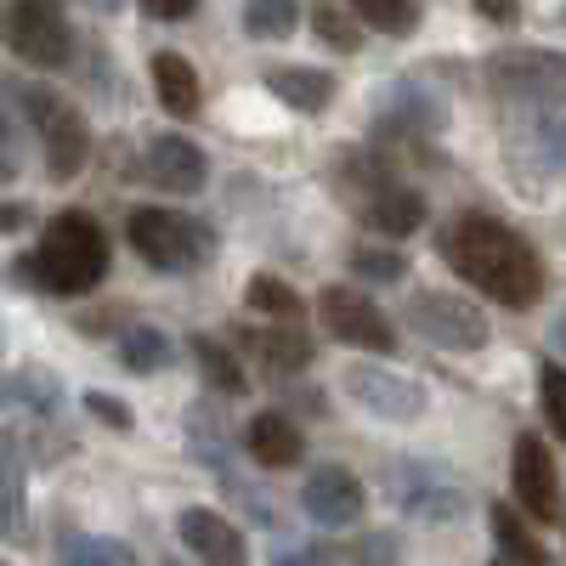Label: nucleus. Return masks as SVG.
Masks as SVG:
<instances>
[{"label":"nucleus","mask_w":566,"mask_h":566,"mask_svg":"<svg viewBox=\"0 0 566 566\" xmlns=\"http://www.w3.org/2000/svg\"><path fill=\"white\" fill-rule=\"evenodd\" d=\"M442 255H448V266L464 283H476V290L488 301H499V306L527 312L544 295V261H538V250L515 227H504L499 216H459L442 232Z\"/></svg>","instance_id":"obj_1"},{"label":"nucleus","mask_w":566,"mask_h":566,"mask_svg":"<svg viewBox=\"0 0 566 566\" xmlns=\"http://www.w3.org/2000/svg\"><path fill=\"white\" fill-rule=\"evenodd\" d=\"M103 277H108V239L97 216L85 210L52 216L34 255L12 261V283H29V290H45V295H91Z\"/></svg>","instance_id":"obj_2"},{"label":"nucleus","mask_w":566,"mask_h":566,"mask_svg":"<svg viewBox=\"0 0 566 566\" xmlns=\"http://www.w3.org/2000/svg\"><path fill=\"white\" fill-rule=\"evenodd\" d=\"M335 187H340V199L352 205V216L368 232L402 239V232H413L424 221V199L413 193L408 181H397L374 154H346L340 170H335Z\"/></svg>","instance_id":"obj_3"},{"label":"nucleus","mask_w":566,"mask_h":566,"mask_svg":"<svg viewBox=\"0 0 566 566\" xmlns=\"http://www.w3.org/2000/svg\"><path fill=\"white\" fill-rule=\"evenodd\" d=\"M125 239L130 250L159 266V272H199L216 255V227L187 216V210H165V205H142L125 221Z\"/></svg>","instance_id":"obj_4"},{"label":"nucleus","mask_w":566,"mask_h":566,"mask_svg":"<svg viewBox=\"0 0 566 566\" xmlns=\"http://www.w3.org/2000/svg\"><path fill=\"white\" fill-rule=\"evenodd\" d=\"M18 108L34 125L40 148H45V176L52 181H74L91 159V125L74 103H63V91L52 85H23L18 91Z\"/></svg>","instance_id":"obj_5"},{"label":"nucleus","mask_w":566,"mask_h":566,"mask_svg":"<svg viewBox=\"0 0 566 566\" xmlns=\"http://www.w3.org/2000/svg\"><path fill=\"white\" fill-rule=\"evenodd\" d=\"M0 40L29 69H63L74 57V23H69L63 0H7Z\"/></svg>","instance_id":"obj_6"},{"label":"nucleus","mask_w":566,"mask_h":566,"mask_svg":"<svg viewBox=\"0 0 566 566\" xmlns=\"http://www.w3.org/2000/svg\"><path fill=\"white\" fill-rule=\"evenodd\" d=\"M488 85L504 103H538V108H566V52L544 45H510L488 57Z\"/></svg>","instance_id":"obj_7"},{"label":"nucleus","mask_w":566,"mask_h":566,"mask_svg":"<svg viewBox=\"0 0 566 566\" xmlns=\"http://www.w3.org/2000/svg\"><path fill=\"white\" fill-rule=\"evenodd\" d=\"M402 317L419 328V340H431L437 352H482L488 346V317L470 306L464 295H408Z\"/></svg>","instance_id":"obj_8"},{"label":"nucleus","mask_w":566,"mask_h":566,"mask_svg":"<svg viewBox=\"0 0 566 566\" xmlns=\"http://www.w3.org/2000/svg\"><path fill=\"white\" fill-rule=\"evenodd\" d=\"M317 317L340 346H363V352H380V357L397 352V328L386 323V312L363 290H352V283H328V290L317 295Z\"/></svg>","instance_id":"obj_9"},{"label":"nucleus","mask_w":566,"mask_h":566,"mask_svg":"<svg viewBox=\"0 0 566 566\" xmlns=\"http://www.w3.org/2000/svg\"><path fill=\"white\" fill-rule=\"evenodd\" d=\"M340 386H346V397H352L363 413H374V419L408 424V419L424 413V386L408 380V374L380 368V363H352V368H340Z\"/></svg>","instance_id":"obj_10"},{"label":"nucleus","mask_w":566,"mask_h":566,"mask_svg":"<svg viewBox=\"0 0 566 566\" xmlns=\"http://www.w3.org/2000/svg\"><path fill=\"white\" fill-rule=\"evenodd\" d=\"M510 488L533 522H555L560 515V482H555V459L538 437H515L510 448Z\"/></svg>","instance_id":"obj_11"},{"label":"nucleus","mask_w":566,"mask_h":566,"mask_svg":"<svg viewBox=\"0 0 566 566\" xmlns=\"http://www.w3.org/2000/svg\"><path fill=\"white\" fill-rule=\"evenodd\" d=\"M176 538L181 549L193 555L199 566H250V549H244V533L227 522L221 510H181L176 515Z\"/></svg>","instance_id":"obj_12"},{"label":"nucleus","mask_w":566,"mask_h":566,"mask_svg":"<svg viewBox=\"0 0 566 566\" xmlns=\"http://www.w3.org/2000/svg\"><path fill=\"white\" fill-rule=\"evenodd\" d=\"M301 510L312 515L317 527H352L363 515V482L352 476L346 464H323L301 488Z\"/></svg>","instance_id":"obj_13"},{"label":"nucleus","mask_w":566,"mask_h":566,"mask_svg":"<svg viewBox=\"0 0 566 566\" xmlns=\"http://www.w3.org/2000/svg\"><path fill=\"white\" fill-rule=\"evenodd\" d=\"M142 170H148V181L165 187V193H199V187L210 181L205 148L187 142V136H154L148 154H142Z\"/></svg>","instance_id":"obj_14"},{"label":"nucleus","mask_w":566,"mask_h":566,"mask_svg":"<svg viewBox=\"0 0 566 566\" xmlns=\"http://www.w3.org/2000/svg\"><path fill=\"white\" fill-rule=\"evenodd\" d=\"M442 125H448V108L408 80H397L380 97V108H374V136H437Z\"/></svg>","instance_id":"obj_15"},{"label":"nucleus","mask_w":566,"mask_h":566,"mask_svg":"<svg viewBox=\"0 0 566 566\" xmlns=\"http://www.w3.org/2000/svg\"><path fill=\"white\" fill-rule=\"evenodd\" d=\"M244 453L261 464V470H290L306 459V437H301V424L283 413V408H266L244 424Z\"/></svg>","instance_id":"obj_16"},{"label":"nucleus","mask_w":566,"mask_h":566,"mask_svg":"<svg viewBox=\"0 0 566 566\" xmlns=\"http://www.w3.org/2000/svg\"><path fill=\"white\" fill-rule=\"evenodd\" d=\"M244 352L261 374H295L312 363V340L301 335V323H266V328H244Z\"/></svg>","instance_id":"obj_17"},{"label":"nucleus","mask_w":566,"mask_h":566,"mask_svg":"<svg viewBox=\"0 0 566 566\" xmlns=\"http://www.w3.org/2000/svg\"><path fill=\"white\" fill-rule=\"evenodd\" d=\"M154 91L170 119H193L205 108V91H199V69L187 63L181 52H154Z\"/></svg>","instance_id":"obj_18"},{"label":"nucleus","mask_w":566,"mask_h":566,"mask_svg":"<svg viewBox=\"0 0 566 566\" xmlns=\"http://www.w3.org/2000/svg\"><path fill=\"white\" fill-rule=\"evenodd\" d=\"M266 91L277 103H290L295 114H323L335 103V74L323 69H266Z\"/></svg>","instance_id":"obj_19"},{"label":"nucleus","mask_w":566,"mask_h":566,"mask_svg":"<svg viewBox=\"0 0 566 566\" xmlns=\"http://www.w3.org/2000/svg\"><path fill=\"white\" fill-rule=\"evenodd\" d=\"M23 504H29V464L23 442L12 431H0V538L23 527Z\"/></svg>","instance_id":"obj_20"},{"label":"nucleus","mask_w":566,"mask_h":566,"mask_svg":"<svg viewBox=\"0 0 566 566\" xmlns=\"http://www.w3.org/2000/svg\"><path fill=\"white\" fill-rule=\"evenodd\" d=\"M402 504L413 510V515H424V522H453V515L464 510V493L459 488H448V482H437L424 464H408L402 470Z\"/></svg>","instance_id":"obj_21"},{"label":"nucleus","mask_w":566,"mask_h":566,"mask_svg":"<svg viewBox=\"0 0 566 566\" xmlns=\"http://www.w3.org/2000/svg\"><path fill=\"white\" fill-rule=\"evenodd\" d=\"M170 357L176 352L165 340V328H154V323H136V328H125V335H119V363L130 374H159Z\"/></svg>","instance_id":"obj_22"},{"label":"nucleus","mask_w":566,"mask_h":566,"mask_svg":"<svg viewBox=\"0 0 566 566\" xmlns=\"http://www.w3.org/2000/svg\"><path fill=\"white\" fill-rule=\"evenodd\" d=\"M193 363H199V374H205V380L221 391V397H239L244 386H250V374H244V363L239 357H232L221 340H210V335H199L193 340Z\"/></svg>","instance_id":"obj_23"},{"label":"nucleus","mask_w":566,"mask_h":566,"mask_svg":"<svg viewBox=\"0 0 566 566\" xmlns=\"http://www.w3.org/2000/svg\"><path fill=\"white\" fill-rule=\"evenodd\" d=\"M493 538H499V549H504L515 566H549L544 544L527 533V522H522V515H515L510 504H493Z\"/></svg>","instance_id":"obj_24"},{"label":"nucleus","mask_w":566,"mask_h":566,"mask_svg":"<svg viewBox=\"0 0 566 566\" xmlns=\"http://www.w3.org/2000/svg\"><path fill=\"white\" fill-rule=\"evenodd\" d=\"M244 306L250 312H266L272 323H301V295L290 290L283 277H272V272H261V277H250V290H244Z\"/></svg>","instance_id":"obj_25"},{"label":"nucleus","mask_w":566,"mask_h":566,"mask_svg":"<svg viewBox=\"0 0 566 566\" xmlns=\"http://www.w3.org/2000/svg\"><path fill=\"white\" fill-rule=\"evenodd\" d=\"M301 23V0H244V34L255 40H290Z\"/></svg>","instance_id":"obj_26"},{"label":"nucleus","mask_w":566,"mask_h":566,"mask_svg":"<svg viewBox=\"0 0 566 566\" xmlns=\"http://www.w3.org/2000/svg\"><path fill=\"white\" fill-rule=\"evenodd\" d=\"M346 7L357 12V23L380 29V34H413L419 29V0H346Z\"/></svg>","instance_id":"obj_27"},{"label":"nucleus","mask_w":566,"mask_h":566,"mask_svg":"<svg viewBox=\"0 0 566 566\" xmlns=\"http://www.w3.org/2000/svg\"><path fill=\"white\" fill-rule=\"evenodd\" d=\"M312 29L323 45H335V52H357L363 45V29H357V12H340L335 0H323V7H312Z\"/></svg>","instance_id":"obj_28"},{"label":"nucleus","mask_w":566,"mask_h":566,"mask_svg":"<svg viewBox=\"0 0 566 566\" xmlns=\"http://www.w3.org/2000/svg\"><path fill=\"white\" fill-rule=\"evenodd\" d=\"M352 272L368 277V283H402L408 277V255L380 250V244H363V250H352Z\"/></svg>","instance_id":"obj_29"},{"label":"nucleus","mask_w":566,"mask_h":566,"mask_svg":"<svg viewBox=\"0 0 566 566\" xmlns=\"http://www.w3.org/2000/svg\"><path fill=\"white\" fill-rule=\"evenodd\" d=\"M69 566H136V555L119 538H69Z\"/></svg>","instance_id":"obj_30"},{"label":"nucleus","mask_w":566,"mask_h":566,"mask_svg":"<svg viewBox=\"0 0 566 566\" xmlns=\"http://www.w3.org/2000/svg\"><path fill=\"white\" fill-rule=\"evenodd\" d=\"M538 397H544V413L555 424V437L566 442V368L560 363H544L538 368Z\"/></svg>","instance_id":"obj_31"},{"label":"nucleus","mask_w":566,"mask_h":566,"mask_svg":"<svg viewBox=\"0 0 566 566\" xmlns=\"http://www.w3.org/2000/svg\"><path fill=\"white\" fill-rule=\"evenodd\" d=\"M533 148H538V159L549 170H566V119L560 114H549V119L533 125Z\"/></svg>","instance_id":"obj_32"},{"label":"nucleus","mask_w":566,"mask_h":566,"mask_svg":"<svg viewBox=\"0 0 566 566\" xmlns=\"http://www.w3.org/2000/svg\"><path fill=\"white\" fill-rule=\"evenodd\" d=\"M85 413L91 419H103L108 431H130V402H119V397H108V391H85Z\"/></svg>","instance_id":"obj_33"},{"label":"nucleus","mask_w":566,"mask_h":566,"mask_svg":"<svg viewBox=\"0 0 566 566\" xmlns=\"http://www.w3.org/2000/svg\"><path fill=\"white\" fill-rule=\"evenodd\" d=\"M402 560V538L397 533H368L357 544V566H397Z\"/></svg>","instance_id":"obj_34"},{"label":"nucleus","mask_w":566,"mask_h":566,"mask_svg":"<svg viewBox=\"0 0 566 566\" xmlns=\"http://www.w3.org/2000/svg\"><path fill=\"white\" fill-rule=\"evenodd\" d=\"M0 402H7V408H12V402H34V408H52V386H45V374H40V368H29L23 380H12L7 391H0Z\"/></svg>","instance_id":"obj_35"},{"label":"nucleus","mask_w":566,"mask_h":566,"mask_svg":"<svg viewBox=\"0 0 566 566\" xmlns=\"http://www.w3.org/2000/svg\"><path fill=\"white\" fill-rule=\"evenodd\" d=\"M18 170H23V154H18V130H12V119L0 114V187L7 181H18Z\"/></svg>","instance_id":"obj_36"},{"label":"nucleus","mask_w":566,"mask_h":566,"mask_svg":"<svg viewBox=\"0 0 566 566\" xmlns=\"http://www.w3.org/2000/svg\"><path fill=\"white\" fill-rule=\"evenodd\" d=\"M142 12L159 18V23H181V18L199 12V0H142Z\"/></svg>","instance_id":"obj_37"},{"label":"nucleus","mask_w":566,"mask_h":566,"mask_svg":"<svg viewBox=\"0 0 566 566\" xmlns=\"http://www.w3.org/2000/svg\"><path fill=\"white\" fill-rule=\"evenodd\" d=\"M476 12L493 18V23H515L522 18V0H476Z\"/></svg>","instance_id":"obj_38"},{"label":"nucleus","mask_w":566,"mask_h":566,"mask_svg":"<svg viewBox=\"0 0 566 566\" xmlns=\"http://www.w3.org/2000/svg\"><path fill=\"white\" fill-rule=\"evenodd\" d=\"M272 566H323V549H283Z\"/></svg>","instance_id":"obj_39"},{"label":"nucleus","mask_w":566,"mask_h":566,"mask_svg":"<svg viewBox=\"0 0 566 566\" xmlns=\"http://www.w3.org/2000/svg\"><path fill=\"white\" fill-rule=\"evenodd\" d=\"M23 221H29V210H23V205H0V232H18Z\"/></svg>","instance_id":"obj_40"},{"label":"nucleus","mask_w":566,"mask_h":566,"mask_svg":"<svg viewBox=\"0 0 566 566\" xmlns=\"http://www.w3.org/2000/svg\"><path fill=\"white\" fill-rule=\"evenodd\" d=\"M549 340L566 352V306H560V317H555V328H549Z\"/></svg>","instance_id":"obj_41"}]
</instances>
